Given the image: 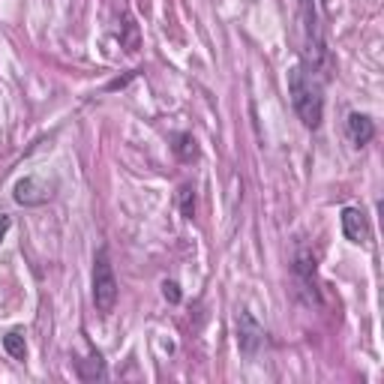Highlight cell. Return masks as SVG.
Returning a JSON list of instances; mask_svg holds the SVG:
<instances>
[{
    "label": "cell",
    "instance_id": "cell-4",
    "mask_svg": "<svg viewBox=\"0 0 384 384\" xmlns=\"http://www.w3.org/2000/svg\"><path fill=\"white\" fill-rule=\"evenodd\" d=\"M291 273L301 291L306 294V303H321V294H319V280H315V255L310 253L306 246H297L294 253V262H291Z\"/></svg>",
    "mask_w": 384,
    "mask_h": 384
},
{
    "label": "cell",
    "instance_id": "cell-13",
    "mask_svg": "<svg viewBox=\"0 0 384 384\" xmlns=\"http://www.w3.org/2000/svg\"><path fill=\"white\" fill-rule=\"evenodd\" d=\"M162 294H166L168 303H180V285L175 280H168L166 285H162Z\"/></svg>",
    "mask_w": 384,
    "mask_h": 384
},
{
    "label": "cell",
    "instance_id": "cell-7",
    "mask_svg": "<svg viewBox=\"0 0 384 384\" xmlns=\"http://www.w3.org/2000/svg\"><path fill=\"white\" fill-rule=\"evenodd\" d=\"M51 195H54L51 186L42 184L40 177H22L13 189V198L22 207H40V205H45V201H51Z\"/></svg>",
    "mask_w": 384,
    "mask_h": 384
},
{
    "label": "cell",
    "instance_id": "cell-14",
    "mask_svg": "<svg viewBox=\"0 0 384 384\" xmlns=\"http://www.w3.org/2000/svg\"><path fill=\"white\" fill-rule=\"evenodd\" d=\"M136 79V72H129V75H123V79H114L111 84H109V90H118V88H127V84Z\"/></svg>",
    "mask_w": 384,
    "mask_h": 384
},
{
    "label": "cell",
    "instance_id": "cell-11",
    "mask_svg": "<svg viewBox=\"0 0 384 384\" xmlns=\"http://www.w3.org/2000/svg\"><path fill=\"white\" fill-rule=\"evenodd\" d=\"M3 349H6V354L13 360H24L27 358V342H24V336L18 333V330H9L3 336Z\"/></svg>",
    "mask_w": 384,
    "mask_h": 384
},
{
    "label": "cell",
    "instance_id": "cell-9",
    "mask_svg": "<svg viewBox=\"0 0 384 384\" xmlns=\"http://www.w3.org/2000/svg\"><path fill=\"white\" fill-rule=\"evenodd\" d=\"M75 372H79L81 381H105L109 378V369H105V360L99 351H90L84 360H75Z\"/></svg>",
    "mask_w": 384,
    "mask_h": 384
},
{
    "label": "cell",
    "instance_id": "cell-10",
    "mask_svg": "<svg viewBox=\"0 0 384 384\" xmlns=\"http://www.w3.org/2000/svg\"><path fill=\"white\" fill-rule=\"evenodd\" d=\"M171 141H175V144H171V150H175V157L180 162H195L198 159V141H195L192 132H177Z\"/></svg>",
    "mask_w": 384,
    "mask_h": 384
},
{
    "label": "cell",
    "instance_id": "cell-1",
    "mask_svg": "<svg viewBox=\"0 0 384 384\" xmlns=\"http://www.w3.org/2000/svg\"><path fill=\"white\" fill-rule=\"evenodd\" d=\"M297 22H301V45H303V66L321 81H330L336 72L333 54L321 31V18L315 0H297Z\"/></svg>",
    "mask_w": 384,
    "mask_h": 384
},
{
    "label": "cell",
    "instance_id": "cell-12",
    "mask_svg": "<svg viewBox=\"0 0 384 384\" xmlns=\"http://www.w3.org/2000/svg\"><path fill=\"white\" fill-rule=\"evenodd\" d=\"M177 205H180V214H184L186 219L195 216V189H192L189 184L180 186V192H177Z\"/></svg>",
    "mask_w": 384,
    "mask_h": 384
},
{
    "label": "cell",
    "instance_id": "cell-2",
    "mask_svg": "<svg viewBox=\"0 0 384 384\" xmlns=\"http://www.w3.org/2000/svg\"><path fill=\"white\" fill-rule=\"evenodd\" d=\"M288 96H291L294 114L306 129H319L324 120V81L312 75L303 63L288 70Z\"/></svg>",
    "mask_w": 384,
    "mask_h": 384
},
{
    "label": "cell",
    "instance_id": "cell-8",
    "mask_svg": "<svg viewBox=\"0 0 384 384\" xmlns=\"http://www.w3.org/2000/svg\"><path fill=\"white\" fill-rule=\"evenodd\" d=\"M349 138L354 147H367V144L376 138V123H372L369 114H360V111L349 114Z\"/></svg>",
    "mask_w": 384,
    "mask_h": 384
},
{
    "label": "cell",
    "instance_id": "cell-3",
    "mask_svg": "<svg viewBox=\"0 0 384 384\" xmlns=\"http://www.w3.org/2000/svg\"><path fill=\"white\" fill-rule=\"evenodd\" d=\"M90 301L99 315H111L118 306V276L109 249L99 246L93 255V282H90Z\"/></svg>",
    "mask_w": 384,
    "mask_h": 384
},
{
    "label": "cell",
    "instance_id": "cell-6",
    "mask_svg": "<svg viewBox=\"0 0 384 384\" xmlns=\"http://www.w3.org/2000/svg\"><path fill=\"white\" fill-rule=\"evenodd\" d=\"M339 223H342V234L349 243L354 246H363V243H369V219L367 214H363L360 207H342V214H339Z\"/></svg>",
    "mask_w": 384,
    "mask_h": 384
},
{
    "label": "cell",
    "instance_id": "cell-5",
    "mask_svg": "<svg viewBox=\"0 0 384 384\" xmlns=\"http://www.w3.org/2000/svg\"><path fill=\"white\" fill-rule=\"evenodd\" d=\"M237 345L249 358L264 345V328L253 319V312H246V310L237 312Z\"/></svg>",
    "mask_w": 384,
    "mask_h": 384
},
{
    "label": "cell",
    "instance_id": "cell-15",
    "mask_svg": "<svg viewBox=\"0 0 384 384\" xmlns=\"http://www.w3.org/2000/svg\"><path fill=\"white\" fill-rule=\"evenodd\" d=\"M9 225H13V219H9L6 214H0V243H3V237L9 232Z\"/></svg>",
    "mask_w": 384,
    "mask_h": 384
}]
</instances>
